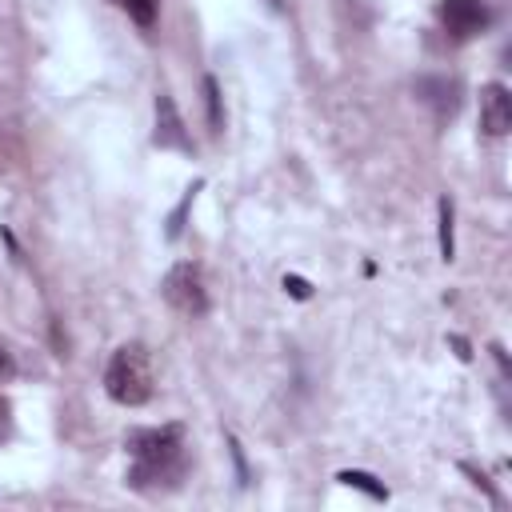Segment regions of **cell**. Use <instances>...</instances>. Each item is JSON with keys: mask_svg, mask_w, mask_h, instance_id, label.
Masks as SVG:
<instances>
[{"mask_svg": "<svg viewBox=\"0 0 512 512\" xmlns=\"http://www.w3.org/2000/svg\"><path fill=\"white\" fill-rule=\"evenodd\" d=\"M128 452H132V472L128 484L132 488H152L160 480L180 476L184 468V428L180 424H164V428H136L128 432Z\"/></svg>", "mask_w": 512, "mask_h": 512, "instance_id": "1", "label": "cell"}, {"mask_svg": "<svg viewBox=\"0 0 512 512\" xmlns=\"http://www.w3.org/2000/svg\"><path fill=\"white\" fill-rule=\"evenodd\" d=\"M104 392L124 408H140L152 400V360L144 344H120L112 352L104 372Z\"/></svg>", "mask_w": 512, "mask_h": 512, "instance_id": "2", "label": "cell"}, {"mask_svg": "<svg viewBox=\"0 0 512 512\" xmlns=\"http://www.w3.org/2000/svg\"><path fill=\"white\" fill-rule=\"evenodd\" d=\"M160 292H164L168 308H176L180 316H204V312H208V288H204V276H200V268L188 264V260L176 264V268H168Z\"/></svg>", "mask_w": 512, "mask_h": 512, "instance_id": "3", "label": "cell"}, {"mask_svg": "<svg viewBox=\"0 0 512 512\" xmlns=\"http://www.w3.org/2000/svg\"><path fill=\"white\" fill-rule=\"evenodd\" d=\"M440 20H444V32L452 40H472L476 32L488 28V4L484 0H444Z\"/></svg>", "mask_w": 512, "mask_h": 512, "instance_id": "4", "label": "cell"}, {"mask_svg": "<svg viewBox=\"0 0 512 512\" xmlns=\"http://www.w3.org/2000/svg\"><path fill=\"white\" fill-rule=\"evenodd\" d=\"M480 128L488 136H504L512 128V92L496 80L480 88Z\"/></svg>", "mask_w": 512, "mask_h": 512, "instance_id": "5", "label": "cell"}, {"mask_svg": "<svg viewBox=\"0 0 512 512\" xmlns=\"http://www.w3.org/2000/svg\"><path fill=\"white\" fill-rule=\"evenodd\" d=\"M152 140L160 148H176V152H192V140H188V128L176 112V100L168 92H156V132Z\"/></svg>", "mask_w": 512, "mask_h": 512, "instance_id": "6", "label": "cell"}, {"mask_svg": "<svg viewBox=\"0 0 512 512\" xmlns=\"http://www.w3.org/2000/svg\"><path fill=\"white\" fill-rule=\"evenodd\" d=\"M336 480H340V484H348V488H360V492H368L372 500H388V488H384V484H376V476H368V472L344 468Z\"/></svg>", "mask_w": 512, "mask_h": 512, "instance_id": "7", "label": "cell"}, {"mask_svg": "<svg viewBox=\"0 0 512 512\" xmlns=\"http://www.w3.org/2000/svg\"><path fill=\"white\" fill-rule=\"evenodd\" d=\"M436 212H440V260H452V256H456V240H452V200L440 196Z\"/></svg>", "mask_w": 512, "mask_h": 512, "instance_id": "8", "label": "cell"}, {"mask_svg": "<svg viewBox=\"0 0 512 512\" xmlns=\"http://www.w3.org/2000/svg\"><path fill=\"white\" fill-rule=\"evenodd\" d=\"M116 4H120L140 28H148V24L156 20V0H116Z\"/></svg>", "mask_w": 512, "mask_h": 512, "instance_id": "9", "label": "cell"}, {"mask_svg": "<svg viewBox=\"0 0 512 512\" xmlns=\"http://www.w3.org/2000/svg\"><path fill=\"white\" fill-rule=\"evenodd\" d=\"M204 96H208V124H212V132H220L224 116H220V88H216L212 76H204Z\"/></svg>", "mask_w": 512, "mask_h": 512, "instance_id": "10", "label": "cell"}, {"mask_svg": "<svg viewBox=\"0 0 512 512\" xmlns=\"http://www.w3.org/2000/svg\"><path fill=\"white\" fill-rule=\"evenodd\" d=\"M196 188H200V184H192V188L184 192V200H180V208L172 212V220H168V240H176V236H180V220H184V212H188V204H192V196H196Z\"/></svg>", "mask_w": 512, "mask_h": 512, "instance_id": "11", "label": "cell"}, {"mask_svg": "<svg viewBox=\"0 0 512 512\" xmlns=\"http://www.w3.org/2000/svg\"><path fill=\"white\" fill-rule=\"evenodd\" d=\"M284 288H288L296 300H308V296H312V284H308V280H300V276H284Z\"/></svg>", "mask_w": 512, "mask_h": 512, "instance_id": "12", "label": "cell"}, {"mask_svg": "<svg viewBox=\"0 0 512 512\" xmlns=\"http://www.w3.org/2000/svg\"><path fill=\"white\" fill-rule=\"evenodd\" d=\"M8 432H12V408H8V400L0 396V440H8Z\"/></svg>", "mask_w": 512, "mask_h": 512, "instance_id": "13", "label": "cell"}, {"mask_svg": "<svg viewBox=\"0 0 512 512\" xmlns=\"http://www.w3.org/2000/svg\"><path fill=\"white\" fill-rule=\"evenodd\" d=\"M12 372H16V364H12V356H8L4 348H0V380H8Z\"/></svg>", "mask_w": 512, "mask_h": 512, "instance_id": "14", "label": "cell"}, {"mask_svg": "<svg viewBox=\"0 0 512 512\" xmlns=\"http://www.w3.org/2000/svg\"><path fill=\"white\" fill-rule=\"evenodd\" d=\"M452 348H456V356H460V360H468V356H472V352H468V340H460V336H452Z\"/></svg>", "mask_w": 512, "mask_h": 512, "instance_id": "15", "label": "cell"}]
</instances>
